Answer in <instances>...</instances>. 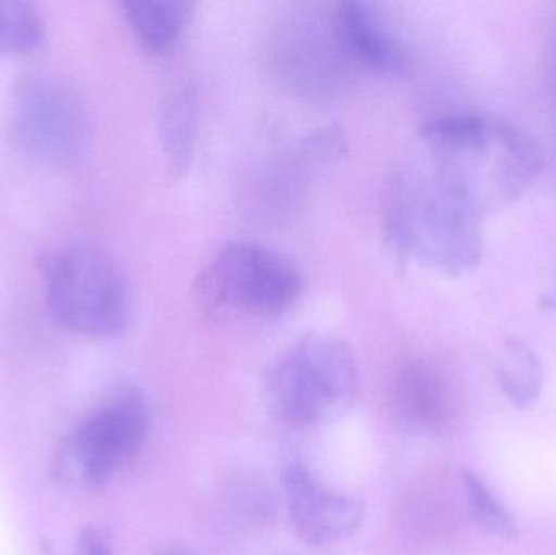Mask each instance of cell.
Returning a JSON list of instances; mask_svg holds the SVG:
<instances>
[{
    "instance_id": "obj_16",
    "label": "cell",
    "mask_w": 556,
    "mask_h": 555,
    "mask_svg": "<svg viewBox=\"0 0 556 555\" xmlns=\"http://www.w3.org/2000/svg\"><path fill=\"white\" fill-rule=\"evenodd\" d=\"M460 481H463L464 492H466L470 517L476 520V524L503 540L515 538V518L509 514L508 508L490 492V489L469 471H464L460 475Z\"/></svg>"
},
{
    "instance_id": "obj_3",
    "label": "cell",
    "mask_w": 556,
    "mask_h": 555,
    "mask_svg": "<svg viewBox=\"0 0 556 555\" xmlns=\"http://www.w3.org/2000/svg\"><path fill=\"white\" fill-rule=\"evenodd\" d=\"M150 427L152 406L143 390L113 388L59 443L52 478L68 489L103 488L137 458Z\"/></svg>"
},
{
    "instance_id": "obj_13",
    "label": "cell",
    "mask_w": 556,
    "mask_h": 555,
    "mask_svg": "<svg viewBox=\"0 0 556 555\" xmlns=\"http://www.w3.org/2000/svg\"><path fill=\"white\" fill-rule=\"evenodd\" d=\"M495 374L503 393L518 409L534 406L544 384L541 358L521 339L503 342L495 358Z\"/></svg>"
},
{
    "instance_id": "obj_18",
    "label": "cell",
    "mask_w": 556,
    "mask_h": 555,
    "mask_svg": "<svg viewBox=\"0 0 556 555\" xmlns=\"http://www.w3.org/2000/svg\"><path fill=\"white\" fill-rule=\"evenodd\" d=\"M155 555H201L198 553H192L189 550H182V547H169V550L160 551L159 554Z\"/></svg>"
},
{
    "instance_id": "obj_12",
    "label": "cell",
    "mask_w": 556,
    "mask_h": 555,
    "mask_svg": "<svg viewBox=\"0 0 556 555\" xmlns=\"http://www.w3.org/2000/svg\"><path fill=\"white\" fill-rule=\"evenodd\" d=\"M124 15L143 51L163 54L188 25L192 3L185 0H129Z\"/></svg>"
},
{
    "instance_id": "obj_2",
    "label": "cell",
    "mask_w": 556,
    "mask_h": 555,
    "mask_svg": "<svg viewBox=\"0 0 556 555\" xmlns=\"http://www.w3.org/2000/svg\"><path fill=\"white\" fill-rule=\"evenodd\" d=\"M420 136L428 159L483 218L518 201L545 168L538 140L496 117L447 114L425 124Z\"/></svg>"
},
{
    "instance_id": "obj_4",
    "label": "cell",
    "mask_w": 556,
    "mask_h": 555,
    "mask_svg": "<svg viewBox=\"0 0 556 555\" xmlns=\"http://www.w3.org/2000/svg\"><path fill=\"white\" fill-rule=\"evenodd\" d=\"M52 318L75 335L117 338L132 313L129 282L117 261L101 248L78 243L41 260Z\"/></svg>"
},
{
    "instance_id": "obj_9",
    "label": "cell",
    "mask_w": 556,
    "mask_h": 555,
    "mask_svg": "<svg viewBox=\"0 0 556 555\" xmlns=\"http://www.w3.org/2000/svg\"><path fill=\"white\" fill-rule=\"evenodd\" d=\"M281 484L291 527L304 543H339L362 527V504L320 484L306 466L290 463L283 469Z\"/></svg>"
},
{
    "instance_id": "obj_15",
    "label": "cell",
    "mask_w": 556,
    "mask_h": 555,
    "mask_svg": "<svg viewBox=\"0 0 556 555\" xmlns=\"http://www.w3.org/2000/svg\"><path fill=\"white\" fill-rule=\"evenodd\" d=\"M162 134L173 169L185 172L191 162L195 136L194 94L188 88L173 93L165 104Z\"/></svg>"
},
{
    "instance_id": "obj_7",
    "label": "cell",
    "mask_w": 556,
    "mask_h": 555,
    "mask_svg": "<svg viewBox=\"0 0 556 555\" xmlns=\"http://www.w3.org/2000/svg\"><path fill=\"white\" fill-rule=\"evenodd\" d=\"M10 129L23 153L49 166L75 165L90 136L87 111L77 94L55 78L29 75L16 84Z\"/></svg>"
},
{
    "instance_id": "obj_5",
    "label": "cell",
    "mask_w": 556,
    "mask_h": 555,
    "mask_svg": "<svg viewBox=\"0 0 556 555\" xmlns=\"http://www.w3.org/2000/svg\"><path fill=\"white\" fill-rule=\"evenodd\" d=\"M301 290V273L287 256L251 241L222 247L194 282L199 306L215 319L277 318Z\"/></svg>"
},
{
    "instance_id": "obj_19",
    "label": "cell",
    "mask_w": 556,
    "mask_h": 555,
    "mask_svg": "<svg viewBox=\"0 0 556 555\" xmlns=\"http://www.w3.org/2000/svg\"><path fill=\"white\" fill-rule=\"evenodd\" d=\"M554 81H555V90H556V52H555V61H554Z\"/></svg>"
},
{
    "instance_id": "obj_14",
    "label": "cell",
    "mask_w": 556,
    "mask_h": 555,
    "mask_svg": "<svg viewBox=\"0 0 556 555\" xmlns=\"http://www.w3.org/2000/svg\"><path fill=\"white\" fill-rule=\"evenodd\" d=\"M46 22L29 2L0 0V55H28L41 49Z\"/></svg>"
},
{
    "instance_id": "obj_11",
    "label": "cell",
    "mask_w": 556,
    "mask_h": 555,
    "mask_svg": "<svg viewBox=\"0 0 556 555\" xmlns=\"http://www.w3.org/2000/svg\"><path fill=\"white\" fill-rule=\"evenodd\" d=\"M333 31L352 64L378 74H395L405 67L401 39L371 5L340 2L330 10Z\"/></svg>"
},
{
    "instance_id": "obj_1",
    "label": "cell",
    "mask_w": 556,
    "mask_h": 555,
    "mask_svg": "<svg viewBox=\"0 0 556 555\" xmlns=\"http://www.w3.org/2000/svg\"><path fill=\"white\" fill-rule=\"evenodd\" d=\"M482 215L430 159L392 176L384 230L402 260L446 276L469 273L483 256Z\"/></svg>"
},
{
    "instance_id": "obj_6",
    "label": "cell",
    "mask_w": 556,
    "mask_h": 555,
    "mask_svg": "<svg viewBox=\"0 0 556 555\" xmlns=\"http://www.w3.org/2000/svg\"><path fill=\"white\" fill-rule=\"evenodd\" d=\"M267 390L274 411L285 422L300 427L333 422L355 403V355L332 336H306L270 368Z\"/></svg>"
},
{
    "instance_id": "obj_8",
    "label": "cell",
    "mask_w": 556,
    "mask_h": 555,
    "mask_svg": "<svg viewBox=\"0 0 556 555\" xmlns=\"http://www.w3.org/2000/svg\"><path fill=\"white\" fill-rule=\"evenodd\" d=\"M350 65L333 31L330 10H303L277 26L270 67L293 93L311 98L336 93L349 78Z\"/></svg>"
},
{
    "instance_id": "obj_10",
    "label": "cell",
    "mask_w": 556,
    "mask_h": 555,
    "mask_svg": "<svg viewBox=\"0 0 556 555\" xmlns=\"http://www.w3.org/2000/svg\"><path fill=\"white\" fill-rule=\"evenodd\" d=\"M391 411L405 429L443 436L456 422L457 398L450 381L428 362L404 365L392 381Z\"/></svg>"
},
{
    "instance_id": "obj_17",
    "label": "cell",
    "mask_w": 556,
    "mask_h": 555,
    "mask_svg": "<svg viewBox=\"0 0 556 555\" xmlns=\"http://www.w3.org/2000/svg\"><path fill=\"white\" fill-rule=\"evenodd\" d=\"M75 555H113V550H111L110 540L103 531L97 530V528H87L78 538Z\"/></svg>"
},
{
    "instance_id": "obj_20",
    "label": "cell",
    "mask_w": 556,
    "mask_h": 555,
    "mask_svg": "<svg viewBox=\"0 0 556 555\" xmlns=\"http://www.w3.org/2000/svg\"><path fill=\"white\" fill-rule=\"evenodd\" d=\"M552 303H554L555 308H556V292H555L554 299H552Z\"/></svg>"
}]
</instances>
